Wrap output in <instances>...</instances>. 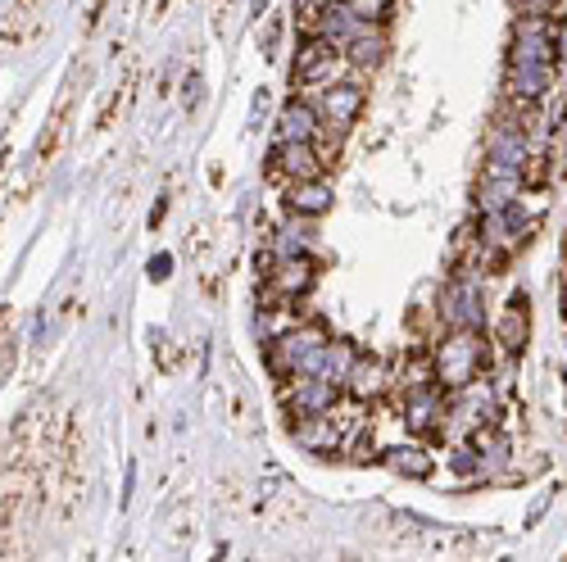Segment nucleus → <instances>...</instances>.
Wrapping results in <instances>:
<instances>
[{
  "instance_id": "nucleus-1",
  "label": "nucleus",
  "mask_w": 567,
  "mask_h": 562,
  "mask_svg": "<svg viewBox=\"0 0 567 562\" xmlns=\"http://www.w3.org/2000/svg\"><path fill=\"white\" fill-rule=\"evenodd\" d=\"M486 372V345L472 326H450V336L436 345V382L441 391H463Z\"/></svg>"
},
{
  "instance_id": "nucleus-2",
  "label": "nucleus",
  "mask_w": 567,
  "mask_h": 562,
  "mask_svg": "<svg viewBox=\"0 0 567 562\" xmlns=\"http://www.w3.org/2000/svg\"><path fill=\"white\" fill-rule=\"evenodd\" d=\"M73 114H78V73L69 77V86H64V96H60L55 114L45 118V132L37 136V150H32V164H37V173H32V181H37L41 173H51V164L60 159L64 140H69V132H73Z\"/></svg>"
},
{
  "instance_id": "nucleus-3",
  "label": "nucleus",
  "mask_w": 567,
  "mask_h": 562,
  "mask_svg": "<svg viewBox=\"0 0 567 562\" xmlns=\"http://www.w3.org/2000/svg\"><path fill=\"white\" fill-rule=\"evenodd\" d=\"M313 281H318V272H313V263L300 259V254L268 263V295L281 300V304H296L300 295H309V291H313Z\"/></svg>"
},
{
  "instance_id": "nucleus-4",
  "label": "nucleus",
  "mask_w": 567,
  "mask_h": 562,
  "mask_svg": "<svg viewBox=\"0 0 567 562\" xmlns=\"http://www.w3.org/2000/svg\"><path fill=\"white\" fill-rule=\"evenodd\" d=\"M322 155L313 140H277V150H272V173L277 177H287V181H313L322 177Z\"/></svg>"
},
{
  "instance_id": "nucleus-5",
  "label": "nucleus",
  "mask_w": 567,
  "mask_h": 562,
  "mask_svg": "<svg viewBox=\"0 0 567 562\" xmlns=\"http://www.w3.org/2000/svg\"><path fill=\"white\" fill-rule=\"evenodd\" d=\"M441 318H445L450 326H472V332H482V322H486V304H482V291L472 287L467 277H458L454 287L445 291Z\"/></svg>"
},
{
  "instance_id": "nucleus-6",
  "label": "nucleus",
  "mask_w": 567,
  "mask_h": 562,
  "mask_svg": "<svg viewBox=\"0 0 567 562\" xmlns=\"http://www.w3.org/2000/svg\"><path fill=\"white\" fill-rule=\"evenodd\" d=\"M337 395H341V382L313 372V377H296V391H287V404L300 417L305 413H337Z\"/></svg>"
},
{
  "instance_id": "nucleus-7",
  "label": "nucleus",
  "mask_w": 567,
  "mask_h": 562,
  "mask_svg": "<svg viewBox=\"0 0 567 562\" xmlns=\"http://www.w3.org/2000/svg\"><path fill=\"white\" fill-rule=\"evenodd\" d=\"M223 417H227V427L236 436H246V440H259L264 427H259V413H255V399L246 395V386L236 382V372L223 382Z\"/></svg>"
},
{
  "instance_id": "nucleus-8",
  "label": "nucleus",
  "mask_w": 567,
  "mask_h": 562,
  "mask_svg": "<svg viewBox=\"0 0 567 562\" xmlns=\"http://www.w3.org/2000/svg\"><path fill=\"white\" fill-rule=\"evenodd\" d=\"M363 86L359 82H332L322 91V118L332 123L337 132H346L350 123H359V114H363Z\"/></svg>"
},
{
  "instance_id": "nucleus-9",
  "label": "nucleus",
  "mask_w": 567,
  "mask_h": 562,
  "mask_svg": "<svg viewBox=\"0 0 567 562\" xmlns=\"http://www.w3.org/2000/svg\"><path fill=\"white\" fill-rule=\"evenodd\" d=\"M332 73H337V45L313 32L300 45V55H296V82H322V77H332Z\"/></svg>"
},
{
  "instance_id": "nucleus-10",
  "label": "nucleus",
  "mask_w": 567,
  "mask_h": 562,
  "mask_svg": "<svg viewBox=\"0 0 567 562\" xmlns=\"http://www.w3.org/2000/svg\"><path fill=\"white\" fill-rule=\"evenodd\" d=\"M291 436L305 445V449H341V427H337V413H305L300 422H291Z\"/></svg>"
},
{
  "instance_id": "nucleus-11",
  "label": "nucleus",
  "mask_w": 567,
  "mask_h": 562,
  "mask_svg": "<svg viewBox=\"0 0 567 562\" xmlns=\"http://www.w3.org/2000/svg\"><path fill=\"white\" fill-rule=\"evenodd\" d=\"M341 391H346L350 399H359V404L377 399V395L386 391V367L377 363V358H354V363H350V372L341 377Z\"/></svg>"
},
{
  "instance_id": "nucleus-12",
  "label": "nucleus",
  "mask_w": 567,
  "mask_h": 562,
  "mask_svg": "<svg viewBox=\"0 0 567 562\" xmlns=\"http://www.w3.org/2000/svg\"><path fill=\"white\" fill-rule=\"evenodd\" d=\"M287 209H291L296 218H322L327 209H332V186H327L322 177H313V181H291Z\"/></svg>"
},
{
  "instance_id": "nucleus-13",
  "label": "nucleus",
  "mask_w": 567,
  "mask_h": 562,
  "mask_svg": "<svg viewBox=\"0 0 567 562\" xmlns=\"http://www.w3.org/2000/svg\"><path fill=\"white\" fill-rule=\"evenodd\" d=\"M527 336H532V309H527V295L517 291V295L508 300L504 318H499V341H504L508 354H523V350H527Z\"/></svg>"
},
{
  "instance_id": "nucleus-14",
  "label": "nucleus",
  "mask_w": 567,
  "mask_h": 562,
  "mask_svg": "<svg viewBox=\"0 0 567 562\" xmlns=\"http://www.w3.org/2000/svg\"><path fill=\"white\" fill-rule=\"evenodd\" d=\"M136 86H141V69L132 64V69H127V77L118 82V91H110V101H105V110L96 114V127H91V132H96V136L114 132V127L123 123V114L132 110V101H136Z\"/></svg>"
},
{
  "instance_id": "nucleus-15",
  "label": "nucleus",
  "mask_w": 567,
  "mask_h": 562,
  "mask_svg": "<svg viewBox=\"0 0 567 562\" xmlns=\"http://www.w3.org/2000/svg\"><path fill=\"white\" fill-rule=\"evenodd\" d=\"M318 132H322L318 110L305 101H291L277 118V140H318Z\"/></svg>"
},
{
  "instance_id": "nucleus-16",
  "label": "nucleus",
  "mask_w": 567,
  "mask_h": 562,
  "mask_svg": "<svg viewBox=\"0 0 567 562\" xmlns=\"http://www.w3.org/2000/svg\"><path fill=\"white\" fill-rule=\"evenodd\" d=\"M386 467H391V472H400V477H413V481L432 477V458L422 454V449H413V445L391 449V454H386Z\"/></svg>"
},
{
  "instance_id": "nucleus-17",
  "label": "nucleus",
  "mask_w": 567,
  "mask_h": 562,
  "mask_svg": "<svg viewBox=\"0 0 567 562\" xmlns=\"http://www.w3.org/2000/svg\"><path fill=\"white\" fill-rule=\"evenodd\" d=\"M346 55L359 64V69H377V64H382L386 60V37L382 32H363V37H354L350 45H346Z\"/></svg>"
},
{
  "instance_id": "nucleus-18",
  "label": "nucleus",
  "mask_w": 567,
  "mask_h": 562,
  "mask_svg": "<svg viewBox=\"0 0 567 562\" xmlns=\"http://www.w3.org/2000/svg\"><path fill=\"white\" fill-rule=\"evenodd\" d=\"M354 358H359V354H354V345H350V341H327V354H322V377L341 382Z\"/></svg>"
},
{
  "instance_id": "nucleus-19",
  "label": "nucleus",
  "mask_w": 567,
  "mask_h": 562,
  "mask_svg": "<svg viewBox=\"0 0 567 562\" xmlns=\"http://www.w3.org/2000/svg\"><path fill=\"white\" fill-rule=\"evenodd\" d=\"M346 6H350V14L363 19V23H382V19L391 14V0H346Z\"/></svg>"
},
{
  "instance_id": "nucleus-20",
  "label": "nucleus",
  "mask_w": 567,
  "mask_h": 562,
  "mask_svg": "<svg viewBox=\"0 0 567 562\" xmlns=\"http://www.w3.org/2000/svg\"><path fill=\"white\" fill-rule=\"evenodd\" d=\"M151 354H155L159 372H173V367H177V350H173V341H168L164 332H155V336H151Z\"/></svg>"
},
{
  "instance_id": "nucleus-21",
  "label": "nucleus",
  "mask_w": 567,
  "mask_h": 562,
  "mask_svg": "<svg viewBox=\"0 0 567 562\" xmlns=\"http://www.w3.org/2000/svg\"><path fill=\"white\" fill-rule=\"evenodd\" d=\"M110 6H114V0H91V10H86V19H82V37H96V32H101Z\"/></svg>"
},
{
  "instance_id": "nucleus-22",
  "label": "nucleus",
  "mask_w": 567,
  "mask_h": 562,
  "mask_svg": "<svg viewBox=\"0 0 567 562\" xmlns=\"http://www.w3.org/2000/svg\"><path fill=\"white\" fill-rule=\"evenodd\" d=\"M14 363H19V341L10 332V322H6V354H0V372H6V382L14 377Z\"/></svg>"
},
{
  "instance_id": "nucleus-23",
  "label": "nucleus",
  "mask_w": 567,
  "mask_h": 562,
  "mask_svg": "<svg viewBox=\"0 0 567 562\" xmlns=\"http://www.w3.org/2000/svg\"><path fill=\"white\" fill-rule=\"evenodd\" d=\"M151 277H155V281H164V277H168V254H159V259L151 263Z\"/></svg>"
},
{
  "instance_id": "nucleus-24",
  "label": "nucleus",
  "mask_w": 567,
  "mask_h": 562,
  "mask_svg": "<svg viewBox=\"0 0 567 562\" xmlns=\"http://www.w3.org/2000/svg\"><path fill=\"white\" fill-rule=\"evenodd\" d=\"M264 6H268V0H255V14H264Z\"/></svg>"
},
{
  "instance_id": "nucleus-25",
  "label": "nucleus",
  "mask_w": 567,
  "mask_h": 562,
  "mask_svg": "<svg viewBox=\"0 0 567 562\" xmlns=\"http://www.w3.org/2000/svg\"><path fill=\"white\" fill-rule=\"evenodd\" d=\"M563 313H567V287H563Z\"/></svg>"
}]
</instances>
